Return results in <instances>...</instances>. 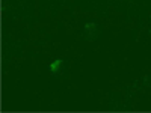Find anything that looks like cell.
Instances as JSON below:
<instances>
[{
	"instance_id": "1",
	"label": "cell",
	"mask_w": 151,
	"mask_h": 113,
	"mask_svg": "<svg viewBox=\"0 0 151 113\" xmlns=\"http://www.w3.org/2000/svg\"><path fill=\"white\" fill-rule=\"evenodd\" d=\"M60 65H62V60H60V59H59V60H55L53 64L50 65V71H52V72H56V71L60 68Z\"/></svg>"
}]
</instances>
